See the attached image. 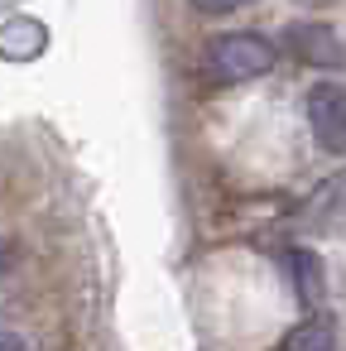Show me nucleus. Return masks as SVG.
<instances>
[{
	"label": "nucleus",
	"instance_id": "1a4fd4ad",
	"mask_svg": "<svg viewBox=\"0 0 346 351\" xmlns=\"http://www.w3.org/2000/svg\"><path fill=\"white\" fill-rule=\"evenodd\" d=\"M0 351H25V341H20V337H10V332H5V337H0Z\"/></svg>",
	"mask_w": 346,
	"mask_h": 351
},
{
	"label": "nucleus",
	"instance_id": "f03ea898",
	"mask_svg": "<svg viewBox=\"0 0 346 351\" xmlns=\"http://www.w3.org/2000/svg\"><path fill=\"white\" fill-rule=\"evenodd\" d=\"M308 125H312L317 149L346 154V82H336V77L312 82V92H308Z\"/></svg>",
	"mask_w": 346,
	"mask_h": 351
},
{
	"label": "nucleus",
	"instance_id": "6e6552de",
	"mask_svg": "<svg viewBox=\"0 0 346 351\" xmlns=\"http://www.w3.org/2000/svg\"><path fill=\"white\" fill-rule=\"evenodd\" d=\"M245 5H255V0H193V10H202V15H231Z\"/></svg>",
	"mask_w": 346,
	"mask_h": 351
},
{
	"label": "nucleus",
	"instance_id": "9d476101",
	"mask_svg": "<svg viewBox=\"0 0 346 351\" xmlns=\"http://www.w3.org/2000/svg\"><path fill=\"white\" fill-rule=\"evenodd\" d=\"M0 337H5V317H0Z\"/></svg>",
	"mask_w": 346,
	"mask_h": 351
},
{
	"label": "nucleus",
	"instance_id": "20e7f679",
	"mask_svg": "<svg viewBox=\"0 0 346 351\" xmlns=\"http://www.w3.org/2000/svg\"><path fill=\"white\" fill-rule=\"evenodd\" d=\"M44 44H49V29L29 15H15V20L0 25V58L5 63H29L44 53Z\"/></svg>",
	"mask_w": 346,
	"mask_h": 351
},
{
	"label": "nucleus",
	"instance_id": "39448f33",
	"mask_svg": "<svg viewBox=\"0 0 346 351\" xmlns=\"http://www.w3.org/2000/svg\"><path fill=\"white\" fill-rule=\"evenodd\" d=\"M303 226L308 231H346V173L341 178H327L322 188H317V197L308 202V212H303Z\"/></svg>",
	"mask_w": 346,
	"mask_h": 351
},
{
	"label": "nucleus",
	"instance_id": "423d86ee",
	"mask_svg": "<svg viewBox=\"0 0 346 351\" xmlns=\"http://www.w3.org/2000/svg\"><path fill=\"white\" fill-rule=\"evenodd\" d=\"M284 260H288V279H293L298 298H303L308 308H317V303H322V293H327V279H322V260H317L312 250H288Z\"/></svg>",
	"mask_w": 346,
	"mask_h": 351
},
{
	"label": "nucleus",
	"instance_id": "f257e3e1",
	"mask_svg": "<svg viewBox=\"0 0 346 351\" xmlns=\"http://www.w3.org/2000/svg\"><path fill=\"white\" fill-rule=\"evenodd\" d=\"M274 63H279V49L269 44V39H260V34H221V39H212L207 44V53H202V68H207V77L212 82H250V77H264V73H274Z\"/></svg>",
	"mask_w": 346,
	"mask_h": 351
},
{
	"label": "nucleus",
	"instance_id": "7ed1b4c3",
	"mask_svg": "<svg viewBox=\"0 0 346 351\" xmlns=\"http://www.w3.org/2000/svg\"><path fill=\"white\" fill-rule=\"evenodd\" d=\"M288 49L298 58H308L312 68H336L346 58V44H341V34L332 25H293L288 29Z\"/></svg>",
	"mask_w": 346,
	"mask_h": 351
},
{
	"label": "nucleus",
	"instance_id": "0eeeda50",
	"mask_svg": "<svg viewBox=\"0 0 346 351\" xmlns=\"http://www.w3.org/2000/svg\"><path fill=\"white\" fill-rule=\"evenodd\" d=\"M284 351H336V322L312 313L308 322H298L288 337H284Z\"/></svg>",
	"mask_w": 346,
	"mask_h": 351
}]
</instances>
